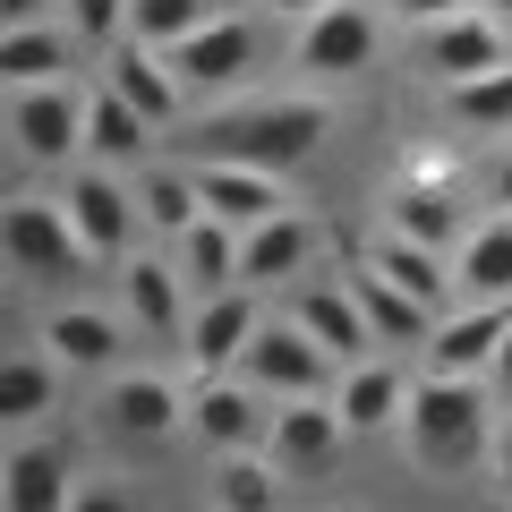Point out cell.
I'll return each instance as SVG.
<instances>
[{"label":"cell","instance_id":"9a60e30c","mask_svg":"<svg viewBox=\"0 0 512 512\" xmlns=\"http://www.w3.org/2000/svg\"><path fill=\"white\" fill-rule=\"evenodd\" d=\"M0 504H9V512H77L69 453H52V444H18V453L0 461Z\"/></svg>","mask_w":512,"mask_h":512},{"label":"cell","instance_id":"f546056e","mask_svg":"<svg viewBox=\"0 0 512 512\" xmlns=\"http://www.w3.org/2000/svg\"><path fill=\"white\" fill-rule=\"evenodd\" d=\"M444 111H453L461 128H478V137L512 128V60H495V69H478V77H461V86H444Z\"/></svg>","mask_w":512,"mask_h":512},{"label":"cell","instance_id":"484cf974","mask_svg":"<svg viewBox=\"0 0 512 512\" xmlns=\"http://www.w3.org/2000/svg\"><path fill=\"white\" fill-rule=\"evenodd\" d=\"M43 350H52L60 367H111L120 359V325H111L103 308H60L52 325H43Z\"/></svg>","mask_w":512,"mask_h":512},{"label":"cell","instance_id":"1f68e13d","mask_svg":"<svg viewBox=\"0 0 512 512\" xmlns=\"http://www.w3.org/2000/svg\"><path fill=\"white\" fill-rule=\"evenodd\" d=\"M214 18H222V0H128V35L154 43V52H171L180 35H197Z\"/></svg>","mask_w":512,"mask_h":512},{"label":"cell","instance_id":"52a82bcc","mask_svg":"<svg viewBox=\"0 0 512 512\" xmlns=\"http://www.w3.org/2000/svg\"><path fill=\"white\" fill-rule=\"evenodd\" d=\"M274 393H256L248 376H197V402H188V427H197L214 453H248V444H265V427H274Z\"/></svg>","mask_w":512,"mask_h":512},{"label":"cell","instance_id":"e575fe53","mask_svg":"<svg viewBox=\"0 0 512 512\" xmlns=\"http://www.w3.org/2000/svg\"><path fill=\"white\" fill-rule=\"evenodd\" d=\"M128 26V0H69V35L77 43H111Z\"/></svg>","mask_w":512,"mask_h":512},{"label":"cell","instance_id":"3957f363","mask_svg":"<svg viewBox=\"0 0 512 512\" xmlns=\"http://www.w3.org/2000/svg\"><path fill=\"white\" fill-rule=\"evenodd\" d=\"M0 256H9L18 282H77L94 265V248L77 239V222H69L60 197H9V214H0Z\"/></svg>","mask_w":512,"mask_h":512},{"label":"cell","instance_id":"8992f818","mask_svg":"<svg viewBox=\"0 0 512 512\" xmlns=\"http://www.w3.org/2000/svg\"><path fill=\"white\" fill-rule=\"evenodd\" d=\"M239 376H248L256 393H274V402H291V393H325V384H333V350L316 342L299 316H291V325H256Z\"/></svg>","mask_w":512,"mask_h":512},{"label":"cell","instance_id":"f1b7e54d","mask_svg":"<svg viewBox=\"0 0 512 512\" xmlns=\"http://www.w3.org/2000/svg\"><path fill=\"white\" fill-rule=\"evenodd\" d=\"M393 231L427 239V248H453V239H461L453 188H444V180H402V188H393Z\"/></svg>","mask_w":512,"mask_h":512},{"label":"cell","instance_id":"7402d4cb","mask_svg":"<svg viewBox=\"0 0 512 512\" xmlns=\"http://www.w3.org/2000/svg\"><path fill=\"white\" fill-rule=\"evenodd\" d=\"M180 274L197 282V299L231 291V282H239V222H222V214H197V222L180 231Z\"/></svg>","mask_w":512,"mask_h":512},{"label":"cell","instance_id":"d4e9b609","mask_svg":"<svg viewBox=\"0 0 512 512\" xmlns=\"http://www.w3.org/2000/svg\"><path fill=\"white\" fill-rule=\"evenodd\" d=\"M43 77H69V35L60 26H0V86H43Z\"/></svg>","mask_w":512,"mask_h":512},{"label":"cell","instance_id":"7a4b0ae2","mask_svg":"<svg viewBox=\"0 0 512 512\" xmlns=\"http://www.w3.org/2000/svg\"><path fill=\"white\" fill-rule=\"evenodd\" d=\"M325 103H256V111H222L205 120L197 154L214 163H256V171H299L316 146H325Z\"/></svg>","mask_w":512,"mask_h":512},{"label":"cell","instance_id":"4fadbf2b","mask_svg":"<svg viewBox=\"0 0 512 512\" xmlns=\"http://www.w3.org/2000/svg\"><path fill=\"white\" fill-rule=\"evenodd\" d=\"M376 60V18L367 9H350V0H333V9H316V18H299V69L316 77H350Z\"/></svg>","mask_w":512,"mask_h":512},{"label":"cell","instance_id":"e0dca14e","mask_svg":"<svg viewBox=\"0 0 512 512\" xmlns=\"http://www.w3.org/2000/svg\"><path fill=\"white\" fill-rule=\"evenodd\" d=\"M120 299L137 316V333L154 342H188V316H180V274L154 265V256H120Z\"/></svg>","mask_w":512,"mask_h":512},{"label":"cell","instance_id":"6da1fadb","mask_svg":"<svg viewBox=\"0 0 512 512\" xmlns=\"http://www.w3.org/2000/svg\"><path fill=\"white\" fill-rule=\"evenodd\" d=\"M410 461H419L427 478H461L478 470V461H495V410H487V384L478 376H444V367H427L419 384H410Z\"/></svg>","mask_w":512,"mask_h":512},{"label":"cell","instance_id":"ffe728a7","mask_svg":"<svg viewBox=\"0 0 512 512\" xmlns=\"http://www.w3.org/2000/svg\"><path fill=\"white\" fill-rule=\"evenodd\" d=\"M350 291H359V308H367V325H376V342H427L436 333V308L427 299H410L393 274H376V265H359L350 274Z\"/></svg>","mask_w":512,"mask_h":512},{"label":"cell","instance_id":"8fae6325","mask_svg":"<svg viewBox=\"0 0 512 512\" xmlns=\"http://www.w3.org/2000/svg\"><path fill=\"white\" fill-rule=\"evenodd\" d=\"M504 333H512V299H470L461 316H436L427 367H444V376H487L495 350H504Z\"/></svg>","mask_w":512,"mask_h":512},{"label":"cell","instance_id":"ab89813d","mask_svg":"<svg viewBox=\"0 0 512 512\" xmlns=\"http://www.w3.org/2000/svg\"><path fill=\"white\" fill-rule=\"evenodd\" d=\"M487 180H495V205H504V214H512V154H504V163L487 171Z\"/></svg>","mask_w":512,"mask_h":512},{"label":"cell","instance_id":"ba28073f","mask_svg":"<svg viewBox=\"0 0 512 512\" xmlns=\"http://www.w3.org/2000/svg\"><path fill=\"white\" fill-rule=\"evenodd\" d=\"M69 222H77V239H86L94 248V265H120L128 256V239H137V197H128L120 180H111V171H69Z\"/></svg>","mask_w":512,"mask_h":512},{"label":"cell","instance_id":"60d3db41","mask_svg":"<svg viewBox=\"0 0 512 512\" xmlns=\"http://www.w3.org/2000/svg\"><path fill=\"white\" fill-rule=\"evenodd\" d=\"M316 9H333V0H274V18H316Z\"/></svg>","mask_w":512,"mask_h":512},{"label":"cell","instance_id":"836d02e7","mask_svg":"<svg viewBox=\"0 0 512 512\" xmlns=\"http://www.w3.org/2000/svg\"><path fill=\"white\" fill-rule=\"evenodd\" d=\"M274 487H282V470H274V453H265V444H248V453H222L214 495H222L231 512H265V504H274Z\"/></svg>","mask_w":512,"mask_h":512},{"label":"cell","instance_id":"9c48e42d","mask_svg":"<svg viewBox=\"0 0 512 512\" xmlns=\"http://www.w3.org/2000/svg\"><path fill=\"white\" fill-rule=\"evenodd\" d=\"M256 325H265V316H256V291H248V282L214 291L197 316H188V367H197V376H231V367L248 359Z\"/></svg>","mask_w":512,"mask_h":512},{"label":"cell","instance_id":"44dd1931","mask_svg":"<svg viewBox=\"0 0 512 512\" xmlns=\"http://www.w3.org/2000/svg\"><path fill=\"white\" fill-rule=\"evenodd\" d=\"M333 402H342L350 436H376V427H402V410H410V376H402V367H350Z\"/></svg>","mask_w":512,"mask_h":512},{"label":"cell","instance_id":"5b68a950","mask_svg":"<svg viewBox=\"0 0 512 512\" xmlns=\"http://www.w3.org/2000/svg\"><path fill=\"white\" fill-rule=\"evenodd\" d=\"M342 444H350V419L325 393H291V402L274 410V427H265V453H274L282 478H325L333 461H342Z\"/></svg>","mask_w":512,"mask_h":512},{"label":"cell","instance_id":"cb8c5ba5","mask_svg":"<svg viewBox=\"0 0 512 512\" xmlns=\"http://www.w3.org/2000/svg\"><path fill=\"white\" fill-rule=\"evenodd\" d=\"M453 274L470 299H512V214L478 222V231H461V256H453Z\"/></svg>","mask_w":512,"mask_h":512},{"label":"cell","instance_id":"4dcf8cb0","mask_svg":"<svg viewBox=\"0 0 512 512\" xmlns=\"http://www.w3.org/2000/svg\"><path fill=\"white\" fill-rule=\"evenodd\" d=\"M137 214H146V231L180 239L188 222L205 214V197H197V171H146V180H137Z\"/></svg>","mask_w":512,"mask_h":512},{"label":"cell","instance_id":"d6a6232c","mask_svg":"<svg viewBox=\"0 0 512 512\" xmlns=\"http://www.w3.org/2000/svg\"><path fill=\"white\" fill-rule=\"evenodd\" d=\"M52 350H9L0 359V419H43L52 410Z\"/></svg>","mask_w":512,"mask_h":512},{"label":"cell","instance_id":"74e56055","mask_svg":"<svg viewBox=\"0 0 512 512\" xmlns=\"http://www.w3.org/2000/svg\"><path fill=\"white\" fill-rule=\"evenodd\" d=\"M487 384H495V393H512V333H504V350H495V367H487Z\"/></svg>","mask_w":512,"mask_h":512},{"label":"cell","instance_id":"30bf717a","mask_svg":"<svg viewBox=\"0 0 512 512\" xmlns=\"http://www.w3.org/2000/svg\"><path fill=\"white\" fill-rule=\"evenodd\" d=\"M419 60L444 77V86H461V77H478V69H495V60H512L504 52V18L495 9H453L444 26H419Z\"/></svg>","mask_w":512,"mask_h":512},{"label":"cell","instance_id":"603a6c76","mask_svg":"<svg viewBox=\"0 0 512 512\" xmlns=\"http://www.w3.org/2000/svg\"><path fill=\"white\" fill-rule=\"evenodd\" d=\"M316 248V231L299 214H274V222H256V231H239V282H282L299 274Z\"/></svg>","mask_w":512,"mask_h":512},{"label":"cell","instance_id":"7c38bea8","mask_svg":"<svg viewBox=\"0 0 512 512\" xmlns=\"http://www.w3.org/2000/svg\"><path fill=\"white\" fill-rule=\"evenodd\" d=\"M197 197H205V214L239 222V231H256V222L291 214V197H282V171H256V163H214V154H197Z\"/></svg>","mask_w":512,"mask_h":512},{"label":"cell","instance_id":"277c9868","mask_svg":"<svg viewBox=\"0 0 512 512\" xmlns=\"http://www.w3.org/2000/svg\"><path fill=\"white\" fill-rule=\"evenodd\" d=\"M86 111H94V94H77L69 77L9 86V137H18L26 163H69V154L86 146Z\"/></svg>","mask_w":512,"mask_h":512},{"label":"cell","instance_id":"4316f807","mask_svg":"<svg viewBox=\"0 0 512 512\" xmlns=\"http://www.w3.org/2000/svg\"><path fill=\"white\" fill-rule=\"evenodd\" d=\"M111 86H120L128 103L146 111L154 128H163V120H180V103H188V77L171 69V60H146V52H120V60H111Z\"/></svg>","mask_w":512,"mask_h":512},{"label":"cell","instance_id":"83f0119b","mask_svg":"<svg viewBox=\"0 0 512 512\" xmlns=\"http://www.w3.org/2000/svg\"><path fill=\"white\" fill-rule=\"evenodd\" d=\"M146 137H154V120L103 77V94H94V111H86V146L103 154V163H128V154H146Z\"/></svg>","mask_w":512,"mask_h":512},{"label":"cell","instance_id":"f35d334b","mask_svg":"<svg viewBox=\"0 0 512 512\" xmlns=\"http://www.w3.org/2000/svg\"><path fill=\"white\" fill-rule=\"evenodd\" d=\"M495 487L512 495V436H495Z\"/></svg>","mask_w":512,"mask_h":512},{"label":"cell","instance_id":"2e32d148","mask_svg":"<svg viewBox=\"0 0 512 512\" xmlns=\"http://www.w3.org/2000/svg\"><path fill=\"white\" fill-rule=\"evenodd\" d=\"M103 419H111V436L163 444V436H180V427H188V410H180V393H171L163 376H120L103 393Z\"/></svg>","mask_w":512,"mask_h":512},{"label":"cell","instance_id":"d6986e66","mask_svg":"<svg viewBox=\"0 0 512 512\" xmlns=\"http://www.w3.org/2000/svg\"><path fill=\"white\" fill-rule=\"evenodd\" d=\"M367 265H376V274H393L410 299H427L436 316H444V291L461 282L453 265H444V248H427V239H410V231H384L376 248H367Z\"/></svg>","mask_w":512,"mask_h":512},{"label":"cell","instance_id":"d590c367","mask_svg":"<svg viewBox=\"0 0 512 512\" xmlns=\"http://www.w3.org/2000/svg\"><path fill=\"white\" fill-rule=\"evenodd\" d=\"M402 9V26H444L453 9H470V0H393Z\"/></svg>","mask_w":512,"mask_h":512},{"label":"cell","instance_id":"5bb4252c","mask_svg":"<svg viewBox=\"0 0 512 512\" xmlns=\"http://www.w3.org/2000/svg\"><path fill=\"white\" fill-rule=\"evenodd\" d=\"M163 60H171L180 77H188V86H231V77H239V69L256 60V26L222 9L214 26H197V35H180V43H171Z\"/></svg>","mask_w":512,"mask_h":512},{"label":"cell","instance_id":"8d00e7d4","mask_svg":"<svg viewBox=\"0 0 512 512\" xmlns=\"http://www.w3.org/2000/svg\"><path fill=\"white\" fill-rule=\"evenodd\" d=\"M43 9H52V0H0V26H35Z\"/></svg>","mask_w":512,"mask_h":512},{"label":"cell","instance_id":"ac0fdd59","mask_svg":"<svg viewBox=\"0 0 512 512\" xmlns=\"http://www.w3.org/2000/svg\"><path fill=\"white\" fill-rule=\"evenodd\" d=\"M299 325H308L333 359H359V350L376 342V325H367V308H359L350 282H308V291H299Z\"/></svg>","mask_w":512,"mask_h":512},{"label":"cell","instance_id":"b9f144b4","mask_svg":"<svg viewBox=\"0 0 512 512\" xmlns=\"http://www.w3.org/2000/svg\"><path fill=\"white\" fill-rule=\"evenodd\" d=\"M478 9H495V18H504V26H512V0H478Z\"/></svg>","mask_w":512,"mask_h":512}]
</instances>
